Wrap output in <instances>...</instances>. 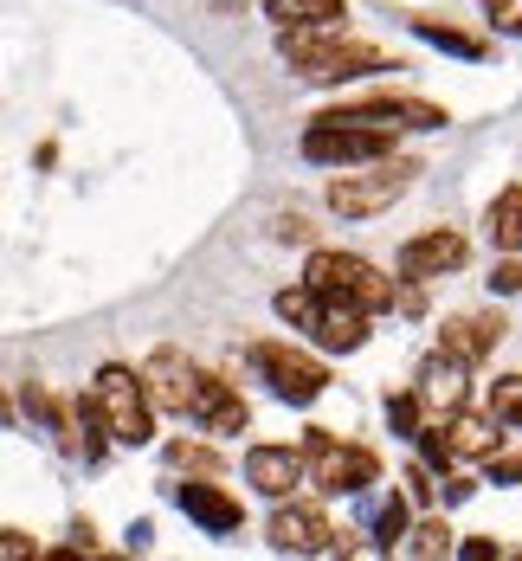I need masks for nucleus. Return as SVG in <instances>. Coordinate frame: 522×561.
<instances>
[{
  "label": "nucleus",
  "instance_id": "1",
  "mask_svg": "<svg viewBox=\"0 0 522 561\" xmlns=\"http://www.w3.org/2000/svg\"><path fill=\"white\" fill-rule=\"evenodd\" d=\"M278 58L310 84H348L361 71H381L387 53L368 39H336V26H278Z\"/></svg>",
  "mask_w": 522,
  "mask_h": 561
},
{
  "label": "nucleus",
  "instance_id": "2",
  "mask_svg": "<svg viewBox=\"0 0 522 561\" xmlns=\"http://www.w3.org/2000/svg\"><path fill=\"white\" fill-rule=\"evenodd\" d=\"M303 156L323 169H368L381 156H394V129L387 123H355V116H316L303 129Z\"/></svg>",
  "mask_w": 522,
  "mask_h": 561
},
{
  "label": "nucleus",
  "instance_id": "3",
  "mask_svg": "<svg viewBox=\"0 0 522 561\" xmlns=\"http://www.w3.org/2000/svg\"><path fill=\"white\" fill-rule=\"evenodd\" d=\"M97 400H104V420H111L116 446H149L155 439V400H149V381L123 362H104L97 368Z\"/></svg>",
  "mask_w": 522,
  "mask_h": 561
},
{
  "label": "nucleus",
  "instance_id": "4",
  "mask_svg": "<svg viewBox=\"0 0 522 561\" xmlns=\"http://www.w3.org/2000/svg\"><path fill=\"white\" fill-rule=\"evenodd\" d=\"M303 284H316L323 297H348V304H368V310H394V278H381L361 252H310Z\"/></svg>",
  "mask_w": 522,
  "mask_h": 561
},
{
  "label": "nucleus",
  "instance_id": "5",
  "mask_svg": "<svg viewBox=\"0 0 522 561\" xmlns=\"http://www.w3.org/2000/svg\"><path fill=\"white\" fill-rule=\"evenodd\" d=\"M413 174H419L413 162L381 156V162H368V174H343V181H329V207H336L343 220H374V214H387L406 187H413Z\"/></svg>",
  "mask_w": 522,
  "mask_h": 561
},
{
  "label": "nucleus",
  "instance_id": "6",
  "mask_svg": "<svg viewBox=\"0 0 522 561\" xmlns=\"http://www.w3.org/2000/svg\"><path fill=\"white\" fill-rule=\"evenodd\" d=\"M252 368L271 381L278 400L290 407H310L316 393L329 388V368L316 362V355H303V348H290V342H252Z\"/></svg>",
  "mask_w": 522,
  "mask_h": 561
},
{
  "label": "nucleus",
  "instance_id": "7",
  "mask_svg": "<svg viewBox=\"0 0 522 561\" xmlns=\"http://www.w3.org/2000/svg\"><path fill=\"white\" fill-rule=\"evenodd\" d=\"M303 446H310V458H316V465H310V478H316L329 497H361V491L381 478V458H374V451H368V446H336L323 426H316Z\"/></svg>",
  "mask_w": 522,
  "mask_h": 561
},
{
  "label": "nucleus",
  "instance_id": "8",
  "mask_svg": "<svg viewBox=\"0 0 522 561\" xmlns=\"http://www.w3.org/2000/svg\"><path fill=\"white\" fill-rule=\"evenodd\" d=\"M271 549H278V556H336V549H343L348 556L343 529H336L316 504H297V497H285L278 516H271Z\"/></svg>",
  "mask_w": 522,
  "mask_h": 561
},
{
  "label": "nucleus",
  "instance_id": "9",
  "mask_svg": "<svg viewBox=\"0 0 522 561\" xmlns=\"http://www.w3.org/2000/svg\"><path fill=\"white\" fill-rule=\"evenodd\" d=\"M142 381H149V400L162 413H194V388H200V368L181 355V348H155L142 362Z\"/></svg>",
  "mask_w": 522,
  "mask_h": 561
},
{
  "label": "nucleus",
  "instance_id": "10",
  "mask_svg": "<svg viewBox=\"0 0 522 561\" xmlns=\"http://www.w3.org/2000/svg\"><path fill=\"white\" fill-rule=\"evenodd\" d=\"M245 484H252L258 497H271V504L297 497V484H303V451L297 446H252L245 451Z\"/></svg>",
  "mask_w": 522,
  "mask_h": 561
},
{
  "label": "nucleus",
  "instance_id": "11",
  "mask_svg": "<svg viewBox=\"0 0 522 561\" xmlns=\"http://www.w3.org/2000/svg\"><path fill=\"white\" fill-rule=\"evenodd\" d=\"M464 232L452 226H439V232H419V239H406L401 245V272L406 278H445V272H459L464 265Z\"/></svg>",
  "mask_w": 522,
  "mask_h": 561
},
{
  "label": "nucleus",
  "instance_id": "12",
  "mask_svg": "<svg viewBox=\"0 0 522 561\" xmlns=\"http://www.w3.org/2000/svg\"><path fill=\"white\" fill-rule=\"evenodd\" d=\"M464 393H471V362H459V355H432L426 368H419V400L439 413V420H452V413H464Z\"/></svg>",
  "mask_w": 522,
  "mask_h": 561
},
{
  "label": "nucleus",
  "instance_id": "13",
  "mask_svg": "<svg viewBox=\"0 0 522 561\" xmlns=\"http://www.w3.org/2000/svg\"><path fill=\"white\" fill-rule=\"evenodd\" d=\"M310 336L323 342V348H336V355H355V348L368 342V304L323 297V304H316V323H310Z\"/></svg>",
  "mask_w": 522,
  "mask_h": 561
},
{
  "label": "nucleus",
  "instance_id": "14",
  "mask_svg": "<svg viewBox=\"0 0 522 561\" xmlns=\"http://www.w3.org/2000/svg\"><path fill=\"white\" fill-rule=\"evenodd\" d=\"M174 504L187 510V516H194V523H200L207 536H232V529L245 523L239 497H227L220 484H181V491H174Z\"/></svg>",
  "mask_w": 522,
  "mask_h": 561
},
{
  "label": "nucleus",
  "instance_id": "15",
  "mask_svg": "<svg viewBox=\"0 0 522 561\" xmlns=\"http://www.w3.org/2000/svg\"><path fill=\"white\" fill-rule=\"evenodd\" d=\"M503 330H510L503 317H452V323L439 330V348L459 355V362H484V355L503 342Z\"/></svg>",
  "mask_w": 522,
  "mask_h": 561
},
{
  "label": "nucleus",
  "instance_id": "16",
  "mask_svg": "<svg viewBox=\"0 0 522 561\" xmlns=\"http://www.w3.org/2000/svg\"><path fill=\"white\" fill-rule=\"evenodd\" d=\"M194 420L207 426V433H245V400L227 388V381H213V375H200V388H194Z\"/></svg>",
  "mask_w": 522,
  "mask_h": 561
},
{
  "label": "nucleus",
  "instance_id": "17",
  "mask_svg": "<svg viewBox=\"0 0 522 561\" xmlns=\"http://www.w3.org/2000/svg\"><path fill=\"white\" fill-rule=\"evenodd\" d=\"M497 426H503L497 413H490V420H477V413H452V420H445V439H452L459 458H497V446H503Z\"/></svg>",
  "mask_w": 522,
  "mask_h": 561
},
{
  "label": "nucleus",
  "instance_id": "18",
  "mask_svg": "<svg viewBox=\"0 0 522 561\" xmlns=\"http://www.w3.org/2000/svg\"><path fill=\"white\" fill-rule=\"evenodd\" d=\"M265 13L278 26H336L348 20V0H265Z\"/></svg>",
  "mask_w": 522,
  "mask_h": 561
},
{
  "label": "nucleus",
  "instance_id": "19",
  "mask_svg": "<svg viewBox=\"0 0 522 561\" xmlns=\"http://www.w3.org/2000/svg\"><path fill=\"white\" fill-rule=\"evenodd\" d=\"M484 226H490V245H497V252H522V187H503V194L490 201Z\"/></svg>",
  "mask_w": 522,
  "mask_h": 561
},
{
  "label": "nucleus",
  "instance_id": "20",
  "mask_svg": "<svg viewBox=\"0 0 522 561\" xmlns=\"http://www.w3.org/2000/svg\"><path fill=\"white\" fill-rule=\"evenodd\" d=\"M459 542H452V529H445V516H426L419 529H406V542H401V556H419V561H432V556H452Z\"/></svg>",
  "mask_w": 522,
  "mask_h": 561
},
{
  "label": "nucleus",
  "instance_id": "21",
  "mask_svg": "<svg viewBox=\"0 0 522 561\" xmlns=\"http://www.w3.org/2000/svg\"><path fill=\"white\" fill-rule=\"evenodd\" d=\"M413 33H419V39H432V46H445V53H459V58H484V53H490L484 39H471V33H459V26H439V20H419Z\"/></svg>",
  "mask_w": 522,
  "mask_h": 561
},
{
  "label": "nucleus",
  "instance_id": "22",
  "mask_svg": "<svg viewBox=\"0 0 522 561\" xmlns=\"http://www.w3.org/2000/svg\"><path fill=\"white\" fill-rule=\"evenodd\" d=\"M426 413H432V407L419 400V388H413V393H394V400H387V426H394L401 439H419V433H426V426H419Z\"/></svg>",
  "mask_w": 522,
  "mask_h": 561
},
{
  "label": "nucleus",
  "instance_id": "23",
  "mask_svg": "<svg viewBox=\"0 0 522 561\" xmlns=\"http://www.w3.org/2000/svg\"><path fill=\"white\" fill-rule=\"evenodd\" d=\"M401 542H406V497H387L381 516H374V549H387V556H394Z\"/></svg>",
  "mask_w": 522,
  "mask_h": 561
},
{
  "label": "nucleus",
  "instance_id": "24",
  "mask_svg": "<svg viewBox=\"0 0 522 561\" xmlns=\"http://www.w3.org/2000/svg\"><path fill=\"white\" fill-rule=\"evenodd\" d=\"M490 413H497L503 426H522V375H503V381H490Z\"/></svg>",
  "mask_w": 522,
  "mask_h": 561
},
{
  "label": "nucleus",
  "instance_id": "25",
  "mask_svg": "<svg viewBox=\"0 0 522 561\" xmlns=\"http://www.w3.org/2000/svg\"><path fill=\"white\" fill-rule=\"evenodd\" d=\"M169 465L194 471V478H220V458H213L207 446H187V439H174V446H169Z\"/></svg>",
  "mask_w": 522,
  "mask_h": 561
},
{
  "label": "nucleus",
  "instance_id": "26",
  "mask_svg": "<svg viewBox=\"0 0 522 561\" xmlns=\"http://www.w3.org/2000/svg\"><path fill=\"white\" fill-rule=\"evenodd\" d=\"M419 451H426V465H432V471H452V465H459V451H452V439H445V420L419 433Z\"/></svg>",
  "mask_w": 522,
  "mask_h": 561
},
{
  "label": "nucleus",
  "instance_id": "27",
  "mask_svg": "<svg viewBox=\"0 0 522 561\" xmlns=\"http://www.w3.org/2000/svg\"><path fill=\"white\" fill-rule=\"evenodd\" d=\"M484 13H490V26H497V33L522 39V0H484Z\"/></svg>",
  "mask_w": 522,
  "mask_h": 561
},
{
  "label": "nucleus",
  "instance_id": "28",
  "mask_svg": "<svg viewBox=\"0 0 522 561\" xmlns=\"http://www.w3.org/2000/svg\"><path fill=\"white\" fill-rule=\"evenodd\" d=\"M490 290H503V297H517V290H522V265H517V252H503V265L490 272Z\"/></svg>",
  "mask_w": 522,
  "mask_h": 561
},
{
  "label": "nucleus",
  "instance_id": "29",
  "mask_svg": "<svg viewBox=\"0 0 522 561\" xmlns=\"http://www.w3.org/2000/svg\"><path fill=\"white\" fill-rule=\"evenodd\" d=\"M0 556H7V561H26V556H39V549L26 542V529H0Z\"/></svg>",
  "mask_w": 522,
  "mask_h": 561
},
{
  "label": "nucleus",
  "instance_id": "30",
  "mask_svg": "<svg viewBox=\"0 0 522 561\" xmlns=\"http://www.w3.org/2000/svg\"><path fill=\"white\" fill-rule=\"evenodd\" d=\"M490 478H497V484H522V451H510V458H490Z\"/></svg>",
  "mask_w": 522,
  "mask_h": 561
},
{
  "label": "nucleus",
  "instance_id": "31",
  "mask_svg": "<svg viewBox=\"0 0 522 561\" xmlns=\"http://www.w3.org/2000/svg\"><path fill=\"white\" fill-rule=\"evenodd\" d=\"M459 556H464V561H490V556H497V542H464Z\"/></svg>",
  "mask_w": 522,
  "mask_h": 561
}]
</instances>
